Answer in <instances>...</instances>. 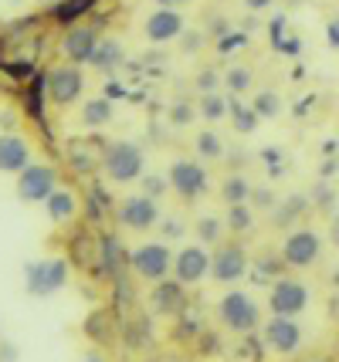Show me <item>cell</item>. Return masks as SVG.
Instances as JSON below:
<instances>
[{
    "mask_svg": "<svg viewBox=\"0 0 339 362\" xmlns=\"http://www.w3.org/2000/svg\"><path fill=\"white\" fill-rule=\"evenodd\" d=\"M81 92H85V78H81V71L75 64H62L48 75V98L54 105L68 109L81 98Z\"/></svg>",
    "mask_w": 339,
    "mask_h": 362,
    "instance_id": "cell-13",
    "label": "cell"
},
{
    "mask_svg": "<svg viewBox=\"0 0 339 362\" xmlns=\"http://www.w3.org/2000/svg\"><path fill=\"white\" fill-rule=\"evenodd\" d=\"M326 41H329V47H339V21L326 24Z\"/></svg>",
    "mask_w": 339,
    "mask_h": 362,
    "instance_id": "cell-45",
    "label": "cell"
},
{
    "mask_svg": "<svg viewBox=\"0 0 339 362\" xmlns=\"http://www.w3.org/2000/svg\"><path fill=\"white\" fill-rule=\"evenodd\" d=\"M41 4H51V0H41Z\"/></svg>",
    "mask_w": 339,
    "mask_h": 362,
    "instance_id": "cell-53",
    "label": "cell"
},
{
    "mask_svg": "<svg viewBox=\"0 0 339 362\" xmlns=\"http://www.w3.org/2000/svg\"><path fill=\"white\" fill-rule=\"evenodd\" d=\"M309 308V288L299 278H278L268 291V312L278 318H295Z\"/></svg>",
    "mask_w": 339,
    "mask_h": 362,
    "instance_id": "cell-7",
    "label": "cell"
},
{
    "mask_svg": "<svg viewBox=\"0 0 339 362\" xmlns=\"http://www.w3.org/2000/svg\"><path fill=\"white\" fill-rule=\"evenodd\" d=\"M248 4V11H268L272 7V0H244Z\"/></svg>",
    "mask_w": 339,
    "mask_h": 362,
    "instance_id": "cell-47",
    "label": "cell"
},
{
    "mask_svg": "<svg viewBox=\"0 0 339 362\" xmlns=\"http://www.w3.org/2000/svg\"><path fill=\"white\" fill-rule=\"evenodd\" d=\"M156 4H160V7H173V11H177L180 4H187V0H156Z\"/></svg>",
    "mask_w": 339,
    "mask_h": 362,
    "instance_id": "cell-50",
    "label": "cell"
},
{
    "mask_svg": "<svg viewBox=\"0 0 339 362\" xmlns=\"http://www.w3.org/2000/svg\"><path fill=\"white\" fill-rule=\"evenodd\" d=\"M113 122V102L105 98V95H98V98H88L85 102V109H81V126L85 129H102Z\"/></svg>",
    "mask_w": 339,
    "mask_h": 362,
    "instance_id": "cell-23",
    "label": "cell"
},
{
    "mask_svg": "<svg viewBox=\"0 0 339 362\" xmlns=\"http://www.w3.org/2000/svg\"><path fill=\"white\" fill-rule=\"evenodd\" d=\"M224 227L231 230V234H248V230L255 227V214H251V206H248V204H234V206H227Z\"/></svg>",
    "mask_w": 339,
    "mask_h": 362,
    "instance_id": "cell-29",
    "label": "cell"
},
{
    "mask_svg": "<svg viewBox=\"0 0 339 362\" xmlns=\"http://www.w3.org/2000/svg\"><path fill=\"white\" fill-rule=\"evenodd\" d=\"M68 281V261L62 257H41L28 264V291L34 298H48L54 291H62Z\"/></svg>",
    "mask_w": 339,
    "mask_h": 362,
    "instance_id": "cell-6",
    "label": "cell"
},
{
    "mask_svg": "<svg viewBox=\"0 0 339 362\" xmlns=\"http://www.w3.org/2000/svg\"><path fill=\"white\" fill-rule=\"evenodd\" d=\"M153 312L156 315H180L183 312V305H187V295H183V284L173 278V281H156L153 284Z\"/></svg>",
    "mask_w": 339,
    "mask_h": 362,
    "instance_id": "cell-18",
    "label": "cell"
},
{
    "mask_svg": "<svg viewBox=\"0 0 339 362\" xmlns=\"http://www.w3.org/2000/svg\"><path fill=\"white\" fill-rule=\"evenodd\" d=\"M68 254H71V261L79 264V268H102V251H98V244H96V237L92 234H79L71 244H68Z\"/></svg>",
    "mask_w": 339,
    "mask_h": 362,
    "instance_id": "cell-21",
    "label": "cell"
},
{
    "mask_svg": "<svg viewBox=\"0 0 339 362\" xmlns=\"http://www.w3.org/2000/svg\"><path fill=\"white\" fill-rule=\"evenodd\" d=\"M251 200H255V204L261 206V210H275V206H278V200H275V193L272 189H251Z\"/></svg>",
    "mask_w": 339,
    "mask_h": 362,
    "instance_id": "cell-42",
    "label": "cell"
},
{
    "mask_svg": "<svg viewBox=\"0 0 339 362\" xmlns=\"http://www.w3.org/2000/svg\"><path fill=\"white\" fill-rule=\"evenodd\" d=\"M221 200H224L227 206L248 204V200H251V183H248L241 173L224 176V183H221Z\"/></svg>",
    "mask_w": 339,
    "mask_h": 362,
    "instance_id": "cell-26",
    "label": "cell"
},
{
    "mask_svg": "<svg viewBox=\"0 0 339 362\" xmlns=\"http://www.w3.org/2000/svg\"><path fill=\"white\" fill-rule=\"evenodd\" d=\"M261 342L272 349V352H278V356H292V352H299V346H302V329H299L295 318L272 315L265 322V329H261Z\"/></svg>",
    "mask_w": 339,
    "mask_h": 362,
    "instance_id": "cell-11",
    "label": "cell"
},
{
    "mask_svg": "<svg viewBox=\"0 0 339 362\" xmlns=\"http://www.w3.org/2000/svg\"><path fill=\"white\" fill-rule=\"evenodd\" d=\"M282 264H289L295 271H306L312 268L319 257H323V237L316 234V230H309V227H299V230H292L285 237V244H282Z\"/></svg>",
    "mask_w": 339,
    "mask_h": 362,
    "instance_id": "cell-4",
    "label": "cell"
},
{
    "mask_svg": "<svg viewBox=\"0 0 339 362\" xmlns=\"http://www.w3.org/2000/svg\"><path fill=\"white\" fill-rule=\"evenodd\" d=\"M126 85H122V81H109V85H105V98H109V102H119V98H126Z\"/></svg>",
    "mask_w": 339,
    "mask_h": 362,
    "instance_id": "cell-44",
    "label": "cell"
},
{
    "mask_svg": "<svg viewBox=\"0 0 339 362\" xmlns=\"http://www.w3.org/2000/svg\"><path fill=\"white\" fill-rule=\"evenodd\" d=\"M329 284H333V288H336V291H339V268L333 271V278H329Z\"/></svg>",
    "mask_w": 339,
    "mask_h": 362,
    "instance_id": "cell-51",
    "label": "cell"
},
{
    "mask_svg": "<svg viewBox=\"0 0 339 362\" xmlns=\"http://www.w3.org/2000/svg\"><path fill=\"white\" fill-rule=\"evenodd\" d=\"M163 240H180V237H183V230H187V227H183V223L177 221V217H170V221H163Z\"/></svg>",
    "mask_w": 339,
    "mask_h": 362,
    "instance_id": "cell-43",
    "label": "cell"
},
{
    "mask_svg": "<svg viewBox=\"0 0 339 362\" xmlns=\"http://www.w3.org/2000/svg\"><path fill=\"white\" fill-rule=\"evenodd\" d=\"M130 268L136 278L143 281H163L170 271H173V251L166 247V240H149V244H139L136 251L130 254Z\"/></svg>",
    "mask_w": 339,
    "mask_h": 362,
    "instance_id": "cell-3",
    "label": "cell"
},
{
    "mask_svg": "<svg viewBox=\"0 0 339 362\" xmlns=\"http://www.w3.org/2000/svg\"><path fill=\"white\" fill-rule=\"evenodd\" d=\"M244 45V34H227L224 41H221V51H231V47Z\"/></svg>",
    "mask_w": 339,
    "mask_h": 362,
    "instance_id": "cell-46",
    "label": "cell"
},
{
    "mask_svg": "<svg viewBox=\"0 0 339 362\" xmlns=\"http://www.w3.org/2000/svg\"><path fill=\"white\" fill-rule=\"evenodd\" d=\"M329 237H333V244L339 247V217H333V223H329Z\"/></svg>",
    "mask_w": 339,
    "mask_h": 362,
    "instance_id": "cell-48",
    "label": "cell"
},
{
    "mask_svg": "<svg viewBox=\"0 0 339 362\" xmlns=\"http://www.w3.org/2000/svg\"><path fill=\"white\" fill-rule=\"evenodd\" d=\"M278 264H282V257H261V264H255L251 271V281L255 284H275L282 274H278Z\"/></svg>",
    "mask_w": 339,
    "mask_h": 362,
    "instance_id": "cell-35",
    "label": "cell"
},
{
    "mask_svg": "<svg viewBox=\"0 0 339 362\" xmlns=\"http://www.w3.org/2000/svg\"><path fill=\"white\" fill-rule=\"evenodd\" d=\"M217 85H221V78H217V71H200L197 75V88H200V95H207V92H217Z\"/></svg>",
    "mask_w": 339,
    "mask_h": 362,
    "instance_id": "cell-41",
    "label": "cell"
},
{
    "mask_svg": "<svg viewBox=\"0 0 339 362\" xmlns=\"http://www.w3.org/2000/svg\"><path fill=\"white\" fill-rule=\"evenodd\" d=\"M54 189H58V173H54V166L31 163L28 170L17 173V197H21V204H45Z\"/></svg>",
    "mask_w": 339,
    "mask_h": 362,
    "instance_id": "cell-8",
    "label": "cell"
},
{
    "mask_svg": "<svg viewBox=\"0 0 339 362\" xmlns=\"http://www.w3.org/2000/svg\"><path fill=\"white\" fill-rule=\"evenodd\" d=\"M85 332H88L92 339H98V342L113 339V318H109V312H102V308H96V312L88 315V322H85Z\"/></svg>",
    "mask_w": 339,
    "mask_h": 362,
    "instance_id": "cell-33",
    "label": "cell"
},
{
    "mask_svg": "<svg viewBox=\"0 0 339 362\" xmlns=\"http://www.w3.org/2000/svg\"><path fill=\"white\" fill-rule=\"evenodd\" d=\"M122 62H126V51H122V45L115 37H98L96 51L88 58V64L98 68V71H105V75H113L115 68H122Z\"/></svg>",
    "mask_w": 339,
    "mask_h": 362,
    "instance_id": "cell-19",
    "label": "cell"
},
{
    "mask_svg": "<svg viewBox=\"0 0 339 362\" xmlns=\"http://www.w3.org/2000/svg\"><path fill=\"white\" fill-rule=\"evenodd\" d=\"M98 45V34L96 28H81V24H75V28H68V34L62 37V51H65L68 62H88L92 58V51H96Z\"/></svg>",
    "mask_w": 339,
    "mask_h": 362,
    "instance_id": "cell-17",
    "label": "cell"
},
{
    "mask_svg": "<svg viewBox=\"0 0 339 362\" xmlns=\"http://www.w3.org/2000/svg\"><path fill=\"white\" fill-rule=\"evenodd\" d=\"M197 156L200 159H221L224 156V142H221V136L217 132H197Z\"/></svg>",
    "mask_w": 339,
    "mask_h": 362,
    "instance_id": "cell-32",
    "label": "cell"
},
{
    "mask_svg": "<svg viewBox=\"0 0 339 362\" xmlns=\"http://www.w3.org/2000/svg\"><path fill=\"white\" fill-rule=\"evenodd\" d=\"M102 153H105V142L102 139H68L65 142V163H68V170H75L79 176L96 173V166H102Z\"/></svg>",
    "mask_w": 339,
    "mask_h": 362,
    "instance_id": "cell-14",
    "label": "cell"
},
{
    "mask_svg": "<svg viewBox=\"0 0 339 362\" xmlns=\"http://www.w3.org/2000/svg\"><path fill=\"white\" fill-rule=\"evenodd\" d=\"M0 359H4V362H7V359H17V349L14 346H4V349H0Z\"/></svg>",
    "mask_w": 339,
    "mask_h": 362,
    "instance_id": "cell-49",
    "label": "cell"
},
{
    "mask_svg": "<svg viewBox=\"0 0 339 362\" xmlns=\"http://www.w3.org/2000/svg\"><path fill=\"white\" fill-rule=\"evenodd\" d=\"M146 37L153 45H170V41H180L183 37V14L173 11V7H160L146 17Z\"/></svg>",
    "mask_w": 339,
    "mask_h": 362,
    "instance_id": "cell-15",
    "label": "cell"
},
{
    "mask_svg": "<svg viewBox=\"0 0 339 362\" xmlns=\"http://www.w3.org/2000/svg\"><path fill=\"white\" fill-rule=\"evenodd\" d=\"M102 170L113 183H136L143 180L146 170V156L136 142H105V153H102Z\"/></svg>",
    "mask_w": 339,
    "mask_h": 362,
    "instance_id": "cell-1",
    "label": "cell"
},
{
    "mask_svg": "<svg viewBox=\"0 0 339 362\" xmlns=\"http://www.w3.org/2000/svg\"><path fill=\"white\" fill-rule=\"evenodd\" d=\"M81 362H105L102 356H88V359H81Z\"/></svg>",
    "mask_w": 339,
    "mask_h": 362,
    "instance_id": "cell-52",
    "label": "cell"
},
{
    "mask_svg": "<svg viewBox=\"0 0 339 362\" xmlns=\"http://www.w3.org/2000/svg\"><path fill=\"white\" fill-rule=\"evenodd\" d=\"M231 359L234 362H261L265 359V342H261L258 335H241L234 346H231Z\"/></svg>",
    "mask_w": 339,
    "mask_h": 362,
    "instance_id": "cell-27",
    "label": "cell"
},
{
    "mask_svg": "<svg viewBox=\"0 0 339 362\" xmlns=\"http://www.w3.org/2000/svg\"><path fill=\"white\" fill-rule=\"evenodd\" d=\"M4 71H7L14 81H24V78H34V75H38L31 62H7L4 64Z\"/></svg>",
    "mask_w": 339,
    "mask_h": 362,
    "instance_id": "cell-38",
    "label": "cell"
},
{
    "mask_svg": "<svg viewBox=\"0 0 339 362\" xmlns=\"http://www.w3.org/2000/svg\"><path fill=\"white\" fill-rule=\"evenodd\" d=\"M96 4L98 0H58L54 11H51V17H54L58 24H71V28H75L88 11H96Z\"/></svg>",
    "mask_w": 339,
    "mask_h": 362,
    "instance_id": "cell-24",
    "label": "cell"
},
{
    "mask_svg": "<svg viewBox=\"0 0 339 362\" xmlns=\"http://www.w3.org/2000/svg\"><path fill=\"white\" fill-rule=\"evenodd\" d=\"M210 274V254L204 244H190L173 257V278H177L183 288H194Z\"/></svg>",
    "mask_w": 339,
    "mask_h": 362,
    "instance_id": "cell-12",
    "label": "cell"
},
{
    "mask_svg": "<svg viewBox=\"0 0 339 362\" xmlns=\"http://www.w3.org/2000/svg\"><path fill=\"white\" fill-rule=\"evenodd\" d=\"M31 166V146L24 136L4 132L0 136V173H21Z\"/></svg>",
    "mask_w": 339,
    "mask_h": 362,
    "instance_id": "cell-16",
    "label": "cell"
},
{
    "mask_svg": "<svg viewBox=\"0 0 339 362\" xmlns=\"http://www.w3.org/2000/svg\"><path fill=\"white\" fill-rule=\"evenodd\" d=\"M221 81H224V88L231 92V98H241L244 92H251V81H255V75H251L244 64H231Z\"/></svg>",
    "mask_w": 339,
    "mask_h": 362,
    "instance_id": "cell-28",
    "label": "cell"
},
{
    "mask_svg": "<svg viewBox=\"0 0 339 362\" xmlns=\"http://www.w3.org/2000/svg\"><path fill=\"white\" fill-rule=\"evenodd\" d=\"M166 183H170V189L177 193L180 200H197V197L207 193L210 176L204 170V163H197V159H177L166 170Z\"/></svg>",
    "mask_w": 339,
    "mask_h": 362,
    "instance_id": "cell-5",
    "label": "cell"
},
{
    "mask_svg": "<svg viewBox=\"0 0 339 362\" xmlns=\"http://www.w3.org/2000/svg\"><path fill=\"white\" fill-rule=\"evenodd\" d=\"M244 274H248V254L241 244H221L210 254V278L217 284L241 281Z\"/></svg>",
    "mask_w": 339,
    "mask_h": 362,
    "instance_id": "cell-10",
    "label": "cell"
},
{
    "mask_svg": "<svg viewBox=\"0 0 339 362\" xmlns=\"http://www.w3.org/2000/svg\"><path fill=\"white\" fill-rule=\"evenodd\" d=\"M227 115H231V126H234L238 136H251L261 122L258 112L251 109L248 102H241V98H227Z\"/></svg>",
    "mask_w": 339,
    "mask_h": 362,
    "instance_id": "cell-22",
    "label": "cell"
},
{
    "mask_svg": "<svg viewBox=\"0 0 339 362\" xmlns=\"http://www.w3.org/2000/svg\"><path fill=\"white\" fill-rule=\"evenodd\" d=\"M105 206H109V197L102 193V189H92V197H88V214L96 217V221H102V214H105Z\"/></svg>",
    "mask_w": 339,
    "mask_h": 362,
    "instance_id": "cell-39",
    "label": "cell"
},
{
    "mask_svg": "<svg viewBox=\"0 0 339 362\" xmlns=\"http://www.w3.org/2000/svg\"><path fill=\"white\" fill-rule=\"evenodd\" d=\"M139 183H143V193H146V197H149V200H160L163 193L170 189V183H166V176H160V173H149V176H143Z\"/></svg>",
    "mask_w": 339,
    "mask_h": 362,
    "instance_id": "cell-36",
    "label": "cell"
},
{
    "mask_svg": "<svg viewBox=\"0 0 339 362\" xmlns=\"http://www.w3.org/2000/svg\"><path fill=\"white\" fill-rule=\"evenodd\" d=\"M98 251H102V271H109V274H119V268H126V261H130V254L119 247L113 234L98 240Z\"/></svg>",
    "mask_w": 339,
    "mask_h": 362,
    "instance_id": "cell-25",
    "label": "cell"
},
{
    "mask_svg": "<svg viewBox=\"0 0 339 362\" xmlns=\"http://www.w3.org/2000/svg\"><path fill=\"white\" fill-rule=\"evenodd\" d=\"M316 362H326V359H316Z\"/></svg>",
    "mask_w": 339,
    "mask_h": 362,
    "instance_id": "cell-54",
    "label": "cell"
},
{
    "mask_svg": "<svg viewBox=\"0 0 339 362\" xmlns=\"http://www.w3.org/2000/svg\"><path fill=\"white\" fill-rule=\"evenodd\" d=\"M251 109L258 112V119H275L278 112H282V98L275 92H255V102H251Z\"/></svg>",
    "mask_w": 339,
    "mask_h": 362,
    "instance_id": "cell-34",
    "label": "cell"
},
{
    "mask_svg": "<svg viewBox=\"0 0 339 362\" xmlns=\"http://www.w3.org/2000/svg\"><path fill=\"white\" fill-rule=\"evenodd\" d=\"M115 217L122 227H130L136 234H143L149 227H156L160 223V204L156 200H149L146 193H136V197H126L122 204L115 206Z\"/></svg>",
    "mask_w": 339,
    "mask_h": 362,
    "instance_id": "cell-9",
    "label": "cell"
},
{
    "mask_svg": "<svg viewBox=\"0 0 339 362\" xmlns=\"http://www.w3.org/2000/svg\"><path fill=\"white\" fill-rule=\"evenodd\" d=\"M217 318L227 332H238V335H248L261 325V308L258 301L244 291H227L224 298L217 301Z\"/></svg>",
    "mask_w": 339,
    "mask_h": 362,
    "instance_id": "cell-2",
    "label": "cell"
},
{
    "mask_svg": "<svg viewBox=\"0 0 339 362\" xmlns=\"http://www.w3.org/2000/svg\"><path fill=\"white\" fill-rule=\"evenodd\" d=\"M200 115H204V122H221L227 115V98L221 92H207L200 95Z\"/></svg>",
    "mask_w": 339,
    "mask_h": 362,
    "instance_id": "cell-30",
    "label": "cell"
},
{
    "mask_svg": "<svg viewBox=\"0 0 339 362\" xmlns=\"http://www.w3.org/2000/svg\"><path fill=\"white\" fill-rule=\"evenodd\" d=\"M197 240L204 244V247H210V244H221V237H224V221H217V217H200L197 221Z\"/></svg>",
    "mask_w": 339,
    "mask_h": 362,
    "instance_id": "cell-31",
    "label": "cell"
},
{
    "mask_svg": "<svg viewBox=\"0 0 339 362\" xmlns=\"http://www.w3.org/2000/svg\"><path fill=\"white\" fill-rule=\"evenodd\" d=\"M194 119H197V112L190 102H173V105H170V122H173V126H190Z\"/></svg>",
    "mask_w": 339,
    "mask_h": 362,
    "instance_id": "cell-37",
    "label": "cell"
},
{
    "mask_svg": "<svg viewBox=\"0 0 339 362\" xmlns=\"http://www.w3.org/2000/svg\"><path fill=\"white\" fill-rule=\"evenodd\" d=\"M302 210H306V200H302V197H292L289 204L278 206V221H292V217L302 214Z\"/></svg>",
    "mask_w": 339,
    "mask_h": 362,
    "instance_id": "cell-40",
    "label": "cell"
},
{
    "mask_svg": "<svg viewBox=\"0 0 339 362\" xmlns=\"http://www.w3.org/2000/svg\"><path fill=\"white\" fill-rule=\"evenodd\" d=\"M45 210H48V217L54 223H68L75 221V214H79V197H75V189L68 187H58L51 193L48 200H45Z\"/></svg>",
    "mask_w": 339,
    "mask_h": 362,
    "instance_id": "cell-20",
    "label": "cell"
}]
</instances>
